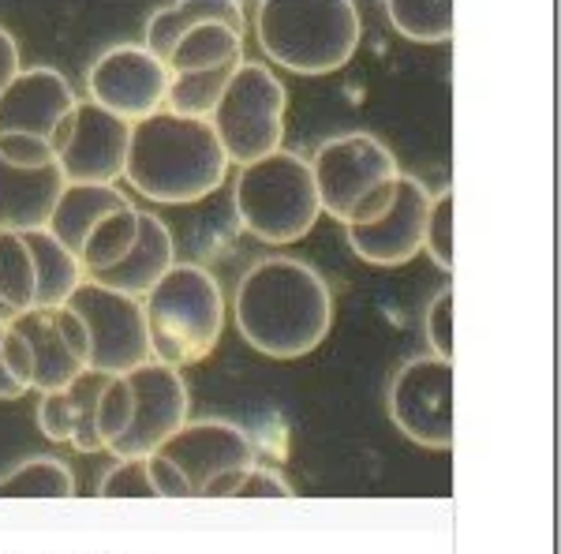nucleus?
I'll use <instances>...</instances> for the list:
<instances>
[{
	"instance_id": "nucleus-7",
	"label": "nucleus",
	"mask_w": 561,
	"mask_h": 554,
	"mask_svg": "<svg viewBox=\"0 0 561 554\" xmlns=\"http://www.w3.org/2000/svg\"><path fill=\"white\" fill-rule=\"evenodd\" d=\"M285 116H288V90L285 83L259 60H243L232 71L221 102H217L210 128L221 143L229 166H251L285 143Z\"/></svg>"
},
{
	"instance_id": "nucleus-22",
	"label": "nucleus",
	"mask_w": 561,
	"mask_h": 554,
	"mask_svg": "<svg viewBox=\"0 0 561 554\" xmlns=\"http://www.w3.org/2000/svg\"><path fill=\"white\" fill-rule=\"evenodd\" d=\"M26 244H31V256H34V307L42 312H57L65 307L71 293L87 281V270L79 267V259L71 256L68 248H60L49 233H23Z\"/></svg>"
},
{
	"instance_id": "nucleus-10",
	"label": "nucleus",
	"mask_w": 561,
	"mask_h": 554,
	"mask_svg": "<svg viewBox=\"0 0 561 554\" xmlns=\"http://www.w3.org/2000/svg\"><path fill=\"white\" fill-rule=\"evenodd\" d=\"M389 420L423 450L454 446V363L412 357L393 371L386 389Z\"/></svg>"
},
{
	"instance_id": "nucleus-4",
	"label": "nucleus",
	"mask_w": 561,
	"mask_h": 554,
	"mask_svg": "<svg viewBox=\"0 0 561 554\" xmlns=\"http://www.w3.org/2000/svg\"><path fill=\"white\" fill-rule=\"evenodd\" d=\"M150 360L165 368H192L217 349L225 333V293L198 262H176L142 296Z\"/></svg>"
},
{
	"instance_id": "nucleus-5",
	"label": "nucleus",
	"mask_w": 561,
	"mask_h": 554,
	"mask_svg": "<svg viewBox=\"0 0 561 554\" xmlns=\"http://www.w3.org/2000/svg\"><path fill=\"white\" fill-rule=\"evenodd\" d=\"M307 166H311L314 188H319L322 214H330L345 229L382 217L397 195V180H401L397 154L378 135L367 132L333 135L314 150Z\"/></svg>"
},
{
	"instance_id": "nucleus-2",
	"label": "nucleus",
	"mask_w": 561,
	"mask_h": 554,
	"mask_svg": "<svg viewBox=\"0 0 561 554\" xmlns=\"http://www.w3.org/2000/svg\"><path fill=\"white\" fill-rule=\"evenodd\" d=\"M229 177V158L210 121L176 116L158 109L147 121L131 124L124 180L150 203L192 206L214 195Z\"/></svg>"
},
{
	"instance_id": "nucleus-32",
	"label": "nucleus",
	"mask_w": 561,
	"mask_h": 554,
	"mask_svg": "<svg viewBox=\"0 0 561 554\" xmlns=\"http://www.w3.org/2000/svg\"><path fill=\"white\" fill-rule=\"evenodd\" d=\"M102 498H158L147 472V457L139 461H116L113 468L102 476V487H98Z\"/></svg>"
},
{
	"instance_id": "nucleus-14",
	"label": "nucleus",
	"mask_w": 561,
	"mask_h": 554,
	"mask_svg": "<svg viewBox=\"0 0 561 554\" xmlns=\"http://www.w3.org/2000/svg\"><path fill=\"white\" fill-rule=\"evenodd\" d=\"M158 453L180 468V476L192 487V498L203 495V487L214 479L259 465V450L251 434L229 420H187Z\"/></svg>"
},
{
	"instance_id": "nucleus-8",
	"label": "nucleus",
	"mask_w": 561,
	"mask_h": 554,
	"mask_svg": "<svg viewBox=\"0 0 561 554\" xmlns=\"http://www.w3.org/2000/svg\"><path fill=\"white\" fill-rule=\"evenodd\" d=\"M76 102V90L57 68H23L0 94V158L15 169L57 166L53 139Z\"/></svg>"
},
{
	"instance_id": "nucleus-36",
	"label": "nucleus",
	"mask_w": 561,
	"mask_h": 554,
	"mask_svg": "<svg viewBox=\"0 0 561 554\" xmlns=\"http://www.w3.org/2000/svg\"><path fill=\"white\" fill-rule=\"evenodd\" d=\"M23 71L20 65V42L12 38V34L0 26V94L8 90V83H12L15 76Z\"/></svg>"
},
{
	"instance_id": "nucleus-38",
	"label": "nucleus",
	"mask_w": 561,
	"mask_h": 554,
	"mask_svg": "<svg viewBox=\"0 0 561 554\" xmlns=\"http://www.w3.org/2000/svg\"><path fill=\"white\" fill-rule=\"evenodd\" d=\"M0 323H12V315H8V307L0 304Z\"/></svg>"
},
{
	"instance_id": "nucleus-21",
	"label": "nucleus",
	"mask_w": 561,
	"mask_h": 554,
	"mask_svg": "<svg viewBox=\"0 0 561 554\" xmlns=\"http://www.w3.org/2000/svg\"><path fill=\"white\" fill-rule=\"evenodd\" d=\"M203 23H225L237 34H243V8L240 0H173V4L158 8V12L147 20V34H142V45L153 53V57L165 65V57L173 53V45L184 38L187 31Z\"/></svg>"
},
{
	"instance_id": "nucleus-37",
	"label": "nucleus",
	"mask_w": 561,
	"mask_h": 554,
	"mask_svg": "<svg viewBox=\"0 0 561 554\" xmlns=\"http://www.w3.org/2000/svg\"><path fill=\"white\" fill-rule=\"evenodd\" d=\"M4 326L8 323H0V402H15V397H23L26 389L15 383L12 371H8V363H4Z\"/></svg>"
},
{
	"instance_id": "nucleus-6",
	"label": "nucleus",
	"mask_w": 561,
	"mask_h": 554,
	"mask_svg": "<svg viewBox=\"0 0 561 554\" xmlns=\"http://www.w3.org/2000/svg\"><path fill=\"white\" fill-rule=\"evenodd\" d=\"M240 225L262 244H300L319 225L322 203L304 154L277 150L240 169L232 184Z\"/></svg>"
},
{
	"instance_id": "nucleus-24",
	"label": "nucleus",
	"mask_w": 561,
	"mask_h": 554,
	"mask_svg": "<svg viewBox=\"0 0 561 554\" xmlns=\"http://www.w3.org/2000/svg\"><path fill=\"white\" fill-rule=\"evenodd\" d=\"M386 15L409 42L442 45L454 38V0H389Z\"/></svg>"
},
{
	"instance_id": "nucleus-18",
	"label": "nucleus",
	"mask_w": 561,
	"mask_h": 554,
	"mask_svg": "<svg viewBox=\"0 0 561 554\" xmlns=\"http://www.w3.org/2000/svg\"><path fill=\"white\" fill-rule=\"evenodd\" d=\"M108 375L83 371L68 389L42 394L38 402V431L49 442H68L79 453H102V442L94 434V408Z\"/></svg>"
},
{
	"instance_id": "nucleus-3",
	"label": "nucleus",
	"mask_w": 561,
	"mask_h": 554,
	"mask_svg": "<svg viewBox=\"0 0 561 554\" xmlns=\"http://www.w3.org/2000/svg\"><path fill=\"white\" fill-rule=\"evenodd\" d=\"M259 49L296 76H333L356 57L364 20L352 0H262Z\"/></svg>"
},
{
	"instance_id": "nucleus-25",
	"label": "nucleus",
	"mask_w": 561,
	"mask_h": 554,
	"mask_svg": "<svg viewBox=\"0 0 561 554\" xmlns=\"http://www.w3.org/2000/svg\"><path fill=\"white\" fill-rule=\"evenodd\" d=\"M243 65V60H240ZM240 65H225V68H210V71H184V76H173L165 94V109L176 116H192V121H210L217 102H221L225 87H229L232 71Z\"/></svg>"
},
{
	"instance_id": "nucleus-12",
	"label": "nucleus",
	"mask_w": 561,
	"mask_h": 554,
	"mask_svg": "<svg viewBox=\"0 0 561 554\" xmlns=\"http://www.w3.org/2000/svg\"><path fill=\"white\" fill-rule=\"evenodd\" d=\"M169 83H173V71L161 65L147 45L135 42L105 49L87 71L90 102L128 124H139L158 109H165Z\"/></svg>"
},
{
	"instance_id": "nucleus-1",
	"label": "nucleus",
	"mask_w": 561,
	"mask_h": 554,
	"mask_svg": "<svg viewBox=\"0 0 561 554\" xmlns=\"http://www.w3.org/2000/svg\"><path fill=\"white\" fill-rule=\"evenodd\" d=\"M232 319L240 338L270 360H300L330 338L333 296L325 278L300 259H262L240 278Z\"/></svg>"
},
{
	"instance_id": "nucleus-23",
	"label": "nucleus",
	"mask_w": 561,
	"mask_h": 554,
	"mask_svg": "<svg viewBox=\"0 0 561 554\" xmlns=\"http://www.w3.org/2000/svg\"><path fill=\"white\" fill-rule=\"evenodd\" d=\"M240 60L243 34H237L225 23H203L173 45V53L165 57V68L173 76H184V71H210L225 65H240Z\"/></svg>"
},
{
	"instance_id": "nucleus-34",
	"label": "nucleus",
	"mask_w": 561,
	"mask_h": 554,
	"mask_svg": "<svg viewBox=\"0 0 561 554\" xmlns=\"http://www.w3.org/2000/svg\"><path fill=\"white\" fill-rule=\"evenodd\" d=\"M147 472H150V484H153V495H158V498H192V487H187V479L180 476V468L169 465L161 453H150V457H147Z\"/></svg>"
},
{
	"instance_id": "nucleus-33",
	"label": "nucleus",
	"mask_w": 561,
	"mask_h": 554,
	"mask_svg": "<svg viewBox=\"0 0 561 554\" xmlns=\"http://www.w3.org/2000/svg\"><path fill=\"white\" fill-rule=\"evenodd\" d=\"M232 498H296V487L270 465H251L240 476Z\"/></svg>"
},
{
	"instance_id": "nucleus-29",
	"label": "nucleus",
	"mask_w": 561,
	"mask_h": 554,
	"mask_svg": "<svg viewBox=\"0 0 561 554\" xmlns=\"http://www.w3.org/2000/svg\"><path fill=\"white\" fill-rule=\"evenodd\" d=\"M131 412H135V397H131L128 378L108 375L102 394H98V408H94V434H98V442H102V450H108L128 431Z\"/></svg>"
},
{
	"instance_id": "nucleus-30",
	"label": "nucleus",
	"mask_w": 561,
	"mask_h": 554,
	"mask_svg": "<svg viewBox=\"0 0 561 554\" xmlns=\"http://www.w3.org/2000/svg\"><path fill=\"white\" fill-rule=\"evenodd\" d=\"M423 251L434 259L438 270H454V188H442L431 195L427 229H423Z\"/></svg>"
},
{
	"instance_id": "nucleus-28",
	"label": "nucleus",
	"mask_w": 561,
	"mask_h": 554,
	"mask_svg": "<svg viewBox=\"0 0 561 554\" xmlns=\"http://www.w3.org/2000/svg\"><path fill=\"white\" fill-rule=\"evenodd\" d=\"M76 476L57 457H31L0 476V498H71Z\"/></svg>"
},
{
	"instance_id": "nucleus-15",
	"label": "nucleus",
	"mask_w": 561,
	"mask_h": 554,
	"mask_svg": "<svg viewBox=\"0 0 561 554\" xmlns=\"http://www.w3.org/2000/svg\"><path fill=\"white\" fill-rule=\"evenodd\" d=\"M431 192L423 180L404 177L397 180V195L382 217L370 225H352L348 248L356 259L370 262V267H409V262L423 251V229H427Z\"/></svg>"
},
{
	"instance_id": "nucleus-26",
	"label": "nucleus",
	"mask_w": 561,
	"mask_h": 554,
	"mask_svg": "<svg viewBox=\"0 0 561 554\" xmlns=\"http://www.w3.org/2000/svg\"><path fill=\"white\" fill-rule=\"evenodd\" d=\"M34 256L23 233H0V304L8 315L34 312Z\"/></svg>"
},
{
	"instance_id": "nucleus-31",
	"label": "nucleus",
	"mask_w": 561,
	"mask_h": 554,
	"mask_svg": "<svg viewBox=\"0 0 561 554\" xmlns=\"http://www.w3.org/2000/svg\"><path fill=\"white\" fill-rule=\"evenodd\" d=\"M423 333H427L431 357L454 363V285H446L431 299L427 319H423Z\"/></svg>"
},
{
	"instance_id": "nucleus-19",
	"label": "nucleus",
	"mask_w": 561,
	"mask_h": 554,
	"mask_svg": "<svg viewBox=\"0 0 561 554\" xmlns=\"http://www.w3.org/2000/svg\"><path fill=\"white\" fill-rule=\"evenodd\" d=\"M8 326H12V330H20L26 349H31V363H34L31 389H38V394H57V389H68L87 371L83 360H76V352L68 349L65 333H60L57 312H42V307H34V312L15 315Z\"/></svg>"
},
{
	"instance_id": "nucleus-27",
	"label": "nucleus",
	"mask_w": 561,
	"mask_h": 554,
	"mask_svg": "<svg viewBox=\"0 0 561 554\" xmlns=\"http://www.w3.org/2000/svg\"><path fill=\"white\" fill-rule=\"evenodd\" d=\"M135 236H139V206L128 203L116 214H108L105 222L87 236L83 251H79V267L87 270V278L98 274V270L116 267V262L131 251Z\"/></svg>"
},
{
	"instance_id": "nucleus-9",
	"label": "nucleus",
	"mask_w": 561,
	"mask_h": 554,
	"mask_svg": "<svg viewBox=\"0 0 561 554\" xmlns=\"http://www.w3.org/2000/svg\"><path fill=\"white\" fill-rule=\"evenodd\" d=\"M65 307L87 330V371L124 378L135 368L150 363L142 299L113 293V289L94 285V281H83Z\"/></svg>"
},
{
	"instance_id": "nucleus-13",
	"label": "nucleus",
	"mask_w": 561,
	"mask_h": 554,
	"mask_svg": "<svg viewBox=\"0 0 561 554\" xmlns=\"http://www.w3.org/2000/svg\"><path fill=\"white\" fill-rule=\"evenodd\" d=\"M124 378L131 386L135 412L128 431L108 446V453H116L121 461H139L158 453L187 423V416H192V394H187V383L180 378V371L153 360L135 368Z\"/></svg>"
},
{
	"instance_id": "nucleus-17",
	"label": "nucleus",
	"mask_w": 561,
	"mask_h": 554,
	"mask_svg": "<svg viewBox=\"0 0 561 554\" xmlns=\"http://www.w3.org/2000/svg\"><path fill=\"white\" fill-rule=\"evenodd\" d=\"M65 177L57 166L15 169L0 158V233H38L49 229Z\"/></svg>"
},
{
	"instance_id": "nucleus-35",
	"label": "nucleus",
	"mask_w": 561,
	"mask_h": 554,
	"mask_svg": "<svg viewBox=\"0 0 561 554\" xmlns=\"http://www.w3.org/2000/svg\"><path fill=\"white\" fill-rule=\"evenodd\" d=\"M4 363H8V371H12L15 383H20L23 389H31V383H34L31 349H26L23 333L12 330V326H4Z\"/></svg>"
},
{
	"instance_id": "nucleus-11",
	"label": "nucleus",
	"mask_w": 561,
	"mask_h": 554,
	"mask_svg": "<svg viewBox=\"0 0 561 554\" xmlns=\"http://www.w3.org/2000/svg\"><path fill=\"white\" fill-rule=\"evenodd\" d=\"M131 124L105 113L102 105L76 102L68 121L53 139V161H57L65 184H105L116 188L128 161Z\"/></svg>"
},
{
	"instance_id": "nucleus-20",
	"label": "nucleus",
	"mask_w": 561,
	"mask_h": 554,
	"mask_svg": "<svg viewBox=\"0 0 561 554\" xmlns=\"http://www.w3.org/2000/svg\"><path fill=\"white\" fill-rule=\"evenodd\" d=\"M128 203H131L128 195H121L116 188H105V184H65V192L57 199V211H53L49 229L45 233L79 259L87 236L94 233L108 214H116Z\"/></svg>"
},
{
	"instance_id": "nucleus-16",
	"label": "nucleus",
	"mask_w": 561,
	"mask_h": 554,
	"mask_svg": "<svg viewBox=\"0 0 561 554\" xmlns=\"http://www.w3.org/2000/svg\"><path fill=\"white\" fill-rule=\"evenodd\" d=\"M173 267H176V244H173L169 225L161 222L158 214L139 211V236H135L131 251L116 262V267L98 270V274H90L87 281L113 289V293L142 299Z\"/></svg>"
}]
</instances>
